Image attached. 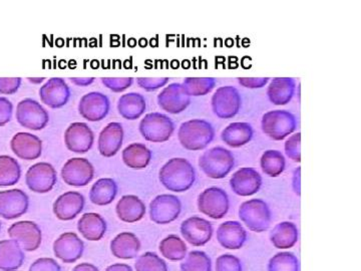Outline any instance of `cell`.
<instances>
[{"label": "cell", "mask_w": 361, "mask_h": 271, "mask_svg": "<svg viewBox=\"0 0 361 271\" xmlns=\"http://www.w3.org/2000/svg\"><path fill=\"white\" fill-rule=\"evenodd\" d=\"M159 179L168 190L180 193L193 186L196 174L193 166L186 159L173 158L161 167Z\"/></svg>", "instance_id": "1"}, {"label": "cell", "mask_w": 361, "mask_h": 271, "mask_svg": "<svg viewBox=\"0 0 361 271\" xmlns=\"http://www.w3.org/2000/svg\"><path fill=\"white\" fill-rule=\"evenodd\" d=\"M215 135V131L210 123L207 121H188L180 125L178 138L180 145L190 151H199L205 149Z\"/></svg>", "instance_id": "2"}, {"label": "cell", "mask_w": 361, "mask_h": 271, "mask_svg": "<svg viewBox=\"0 0 361 271\" xmlns=\"http://www.w3.org/2000/svg\"><path fill=\"white\" fill-rule=\"evenodd\" d=\"M234 156L229 150L215 147L200 157L199 166L208 177L222 179L234 168Z\"/></svg>", "instance_id": "3"}, {"label": "cell", "mask_w": 361, "mask_h": 271, "mask_svg": "<svg viewBox=\"0 0 361 271\" xmlns=\"http://www.w3.org/2000/svg\"><path fill=\"white\" fill-rule=\"evenodd\" d=\"M140 132L147 141H168L174 132V123L169 116L160 113H149L140 123Z\"/></svg>", "instance_id": "4"}, {"label": "cell", "mask_w": 361, "mask_h": 271, "mask_svg": "<svg viewBox=\"0 0 361 271\" xmlns=\"http://www.w3.org/2000/svg\"><path fill=\"white\" fill-rule=\"evenodd\" d=\"M240 219L254 232H263L268 229L271 222L269 207L260 199L246 201L240 206Z\"/></svg>", "instance_id": "5"}, {"label": "cell", "mask_w": 361, "mask_h": 271, "mask_svg": "<svg viewBox=\"0 0 361 271\" xmlns=\"http://www.w3.org/2000/svg\"><path fill=\"white\" fill-rule=\"evenodd\" d=\"M296 129V119L287 111L266 113L262 118V130L271 139L281 141Z\"/></svg>", "instance_id": "6"}, {"label": "cell", "mask_w": 361, "mask_h": 271, "mask_svg": "<svg viewBox=\"0 0 361 271\" xmlns=\"http://www.w3.org/2000/svg\"><path fill=\"white\" fill-rule=\"evenodd\" d=\"M16 120L26 129L40 131L47 127L49 116L39 102L27 97L16 107Z\"/></svg>", "instance_id": "7"}, {"label": "cell", "mask_w": 361, "mask_h": 271, "mask_svg": "<svg viewBox=\"0 0 361 271\" xmlns=\"http://www.w3.org/2000/svg\"><path fill=\"white\" fill-rule=\"evenodd\" d=\"M58 176L51 164L39 162L28 169L25 175V183L30 191L44 194L51 191L56 184Z\"/></svg>", "instance_id": "8"}, {"label": "cell", "mask_w": 361, "mask_h": 271, "mask_svg": "<svg viewBox=\"0 0 361 271\" xmlns=\"http://www.w3.org/2000/svg\"><path fill=\"white\" fill-rule=\"evenodd\" d=\"M198 209L213 219L224 217L229 209V198L224 190L218 187H211L199 195Z\"/></svg>", "instance_id": "9"}, {"label": "cell", "mask_w": 361, "mask_h": 271, "mask_svg": "<svg viewBox=\"0 0 361 271\" xmlns=\"http://www.w3.org/2000/svg\"><path fill=\"white\" fill-rule=\"evenodd\" d=\"M182 204L175 195L157 196L149 204V218L157 224H169L179 217Z\"/></svg>", "instance_id": "10"}, {"label": "cell", "mask_w": 361, "mask_h": 271, "mask_svg": "<svg viewBox=\"0 0 361 271\" xmlns=\"http://www.w3.org/2000/svg\"><path fill=\"white\" fill-rule=\"evenodd\" d=\"M8 236L16 240L23 251H37L42 246V233L39 226L33 221H20L8 228Z\"/></svg>", "instance_id": "11"}, {"label": "cell", "mask_w": 361, "mask_h": 271, "mask_svg": "<svg viewBox=\"0 0 361 271\" xmlns=\"http://www.w3.org/2000/svg\"><path fill=\"white\" fill-rule=\"evenodd\" d=\"M94 176V166L85 158L70 159L61 169V178L70 186H87Z\"/></svg>", "instance_id": "12"}, {"label": "cell", "mask_w": 361, "mask_h": 271, "mask_svg": "<svg viewBox=\"0 0 361 271\" xmlns=\"http://www.w3.org/2000/svg\"><path fill=\"white\" fill-rule=\"evenodd\" d=\"M30 198L20 189L0 191V216L6 220L20 218L27 212Z\"/></svg>", "instance_id": "13"}, {"label": "cell", "mask_w": 361, "mask_h": 271, "mask_svg": "<svg viewBox=\"0 0 361 271\" xmlns=\"http://www.w3.org/2000/svg\"><path fill=\"white\" fill-rule=\"evenodd\" d=\"M110 108L109 97L99 92L85 95L78 104L80 116L90 122H99L103 120L110 112Z\"/></svg>", "instance_id": "14"}, {"label": "cell", "mask_w": 361, "mask_h": 271, "mask_svg": "<svg viewBox=\"0 0 361 271\" xmlns=\"http://www.w3.org/2000/svg\"><path fill=\"white\" fill-rule=\"evenodd\" d=\"M241 107V97L233 87H222L212 97L214 114L221 119H230L237 115Z\"/></svg>", "instance_id": "15"}, {"label": "cell", "mask_w": 361, "mask_h": 271, "mask_svg": "<svg viewBox=\"0 0 361 271\" xmlns=\"http://www.w3.org/2000/svg\"><path fill=\"white\" fill-rule=\"evenodd\" d=\"M158 103L164 111L177 115L186 110L191 103V97L188 96L182 84L174 83L161 90L158 96Z\"/></svg>", "instance_id": "16"}, {"label": "cell", "mask_w": 361, "mask_h": 271, "mask_svg": "<svg viewBox=\"0 0 361 271\" xmlns=\"http://www.w3.org/2000/svg\"><path fill=\"white\" fill-rule=\"evenodd\" d=\"M94 141V133L87 124L73 123L66 130V146L73 153H87L92 148Z\"/></svg>", "instance_id": "17"}, {"label": "cell", "mask_w": 361, "mask_h": 271, "mask_svg": "<svg viewBox=\"0 0 361 271\" xmlns=\"http://www.w3.org/2000/svg\"><path fill=\"white\" fill-rule=\"evenodd\" d=\"M84 251V241L73 232L63 233L54 243V255L65 263H77Z\"/></svg>", "instance_id": "18"}, {"label": "cell", "mask_w": 361, "mask_h": 271, "mask_svg": "<svg viewBox=\"0 0 361 271\" xmlns=\"http://www.w3.org/2000/svg\"><path fill=\"white\" fill-rule=\"evenodd\" d=\"M180 233L185 240L193 246H203L210 241L213 235V226L203 218L190 217L180 224Z\"/></svg>", "instance_id": "19"}, {"label": "cell", "mask_w": 361, "mask_h": 271, "mask_svg": "<svg viewBox=\"0 0 361 271\" xmlns=\"http://www.w3.org/2000/svg\"><path fill=\"white\" fill-rule=\"evenodd\" d=\"M39 97L42 103L49 108H63L70 100L71 90L63 78H54L40 88Z\"/></svg>", "instance_id": "20"}, {"label": "cell", "mask_w": 361, "mask_h": 271, "mask_svg": "<svg viewBox=\"0 0 361 271\" xmlns=\"http://www.w3.org/2000/svg\"><path fill=\"white\" fill-rule=\"evenodd\" d=\"M85 197L80 192L68 191L61 195L54 203V213L59 220L70 221L84 210Z\"/></svg>", "instance_id": "21"}, {"label": "cell", "mask_w": 361, "mask_h": 271, "mask_svg": "<svg viewBox=\"0 0 361 271\" xmlns=\"http://www.w3.org/2000/svg\"><path fill=\"white\" fill-rule=\"evenodd\" d=\"M11 148L18 158L32 161L42 156V142L37 136L20 132L13 136Z\"/></svg>", "instance_id": "22"}, {"label": "cell", "mask_w": 361, "mask_h": 271, "mask_svg": "<svg viewBox=\"0 0 361 271\" xmlns=\"http://www.w3.org/2000/svg\"><path fill=\"white\" fill-rule=\"evenodd\" d=\"M262 184V178L253 168H241L233 174L230 185L233 191L240 196H251L257 193Z\"/></svg>", "instance_id": "23"}, {"label": "cell", "mask_w": 361, "mask_h": 271, "mask_svg": "<svg viewBox=\"0 0 361 271\" xmlns=\"http://www.w3.org/2000/svg\"><path fill=\"white\" fill-rule=\"evenodd\" d=\"M123 140L122 124L113 122L106 125L99 137V151L102 156L111 158L121 150Z\"/></svg>", "instance_id": "24"}, {"label": "cell", "mask_w": 361, "mask_h": 271, "mask_svg": "<svg viewBox=\"0 0 361 271\" xmlns=\"http://www.w3.org/2000/svg\"><path fill=\"white\" fill-rule=\"evenodd\" d=\"M25 260V252L16 240L6 239L0 241V270H20Z\"/></svg>", "instance_id": "25"}, {"label": "cell", "mask_w": 361, "mask_h": 271, "mask_svg": "<svg viewBox=\"0 0 361 271\" xmlns=\"http://www.w3.org/2000/svg\"><path fill=\"white\" fill-rule=\"evenodd\" d=\"M118 217L123 222L135 223L142 220L146 214V205L135 195H125L116 206Z\"/></svg>", "instance_id": "26"}, {"label": "cell", "mask_w": 361, "mask_h": 271, "mask_svg": "<svg viewBox=\"0 0 361 271\" xmlns=\"http://www.w3.org/2000/svg\"><path fill=\"white\" fill-rule=\"evenodd\" d=\"M218 241L228 249H239L245 243V229L237 221H227L219 226L217 232Z\"/></svg>", "instance_id": "27"}, {"label": "cell", "mask_w": 361, "mask_h": 271, "mask_svg": "<svg viewBox=\"0 0 361 271\" xmlns=\"http://www.w3.org/2000/svg\"><path fill=\"white\" fill-rule=\"evenodd\" d=\"M140 249H141V242L134 233H120L111 242V253L116 258L133 259L137 258Z\"/></svg>", "instance_id": "28"}, {"label": "cell", "mask_w": 361, "mask_h": 271, "mask_svg": "<svg viewBox=\"0 0 361 271\" xmlns=\"http://www.w3.org/2000/svg\"><path fill=\"white\" fill-rule=\"evenodd\" d=\"M78 229L85 239L99 241L106 232V220L97 213H85L78 222Z\"/></svg>", "instance_id": "29"}, {"label": "cell", "mask_w": 361, "mask_h": 271, "mask_svg": "<svg viewBox=\"0 0 361 271\" xmlns=\"http://www.w3.org/2000/svg\"><path fill=\"white\" fill-rule=\"evenodd\" d=\"M295 80L293 78H274L268 87V97L271 103L277 106L288 104L295 92Z\"/></svg>", "instance_id": "30"}, {"label": "cell", "mask_w": 361, "mask_h": 271, "mask_svg": "<svg viewBox=\"0 0 361 271\" xmlns=\"http://www.w3.org/2000/svg\"><path fill=\"white\" fill-rule=\"evenodd\" d=\"M118 194V184L111 178L99 179L92 185L90 191V200L94 205L106 206L115 200Z\"/></svg>", "instance_id": "31"}, {"label": "cell", "mask_w": 361, "mask_h": 271, "mask_svg": "<svg viewBox=\"0 0 361 271\" xmlns=\"http://www.w3.org/2000/svg\"><path fill=\"white\" fill-rule=\"evenodd\" d=\"M118 110L126 120H137L146 111V100L141 94L129 92L118 100Z\"/></svg>", "instance_id": "32"}, {"label": "cell", "mask_w": 361, "mask_h": 271, "mask_svg": "<svg viewBox=\"0 0 361 271\" xmlns=\"http://www.w3.org/2000/svg\"><path fill=\"white\" fill-rule=\"evenodd\" d=\"M221 137L228 146L239 148L250 142L253 129L248 123H232L223 131Z\"/></svg>", "instance_id": "33"}, {"label": "cell", "mask_w": 361, "mask_h": 271, "mask_svg": "<svg viewBox=\"0 0 361 271\" xmlns=\"http://www.w3.org/2000/svg\"><path fill=\"white\" fill-rule=\"evenodd\" d=\"M270 239L277 248H291L298 240V229L292 222L279 223L271 232Z\"/></svg>", "instance_id": "34"}, {"label": "cell", "mask_w": 361, "mask_h": 271, "mask_svg": "<svg viewBox=\"0 0 361 271\" xmlns=\"http://www.w3.org/2000/svg\"><path fill=\"white\" fill-rule=\"evenodd\" d=\"M152 152L145 145L134 143L123 151V161L132 169H144L149 165Z\"/></svg>", "instance_id": "35"}, {"label": "cell", "mask_w": 361, "mask_h": 271, "mask_svg": "<svg viewBox=\"0 0 361 271\" xmlns=\"http://www.w3.org/2000/svg\"><path fill=\"white\" fill-rule=\"evenodd\" d=\"M20 165L11 156H0V187L13 186L20 179Z\"/></svg>", "instance_id": "36"}, {"label": "cell", "mask_w": 361, "mask_h": 271, "mask_svg": "<svg viewBox=\"0 0 361 271\" xmlns=\"http://www.w3.org/2000/svg\"><path fill=\"white\" fill-rule=\"evenodd\" d=\"M160 251L164 258L171 261L183 260L187 255V246L185 242L177 235H169L161 240Z\"/></svg>", "instance_id": "37"}, {"label": "cell", "mask_w": 361, "mask_h": 271, "mask_svg": "<svg viewBox=\"0 0 361 271\" xmlns=\"http://www.w3.org/2000/svg\"><path fill=\"white\" fill-rule=\"evenodd\" d=\"M261 168L270 177H277L284 171V156L276 150H268L261 157Z\"/></svg>", "instance_id": "38"}, {"label": "cell", "mask_w": 361, "mask_h": 271, "mask_svg": "<svg viewBox=\"0 0 361 271\" xmlns=\"http://www.w3.org/2000/svg\"><path fill=\"white\" fill-rule=\"evenodd\" d=\"M182 85L189 97L205 96L215 87L216 80L211 78H189Z\"/></svg>", "instance_id": "39"}, {"label": "cell", "mask_w": 361, "mask_h": 271, "mask_svg": "<svg viewBox=\"0 0 361 271\" xmlns=\"http://www.w3.org/2000/svg\"><path fill=\"white\" fill-rule=\"evenodd\" d=\"M180 263V271H211V259L203 251L190 252Z\"/></svg>", "instance_id": "40"}, {"label": "cell", "mask_w": 361, "mask_h": 271, "mask_svg": "<svg viewBox=\"0 0 361 271\" xmlns=\"http://www.w3.org/2000/svg\"><path fill=\"white\" fill-rule=\"evenodd\" d=\"M137 271H168L167 263L153 252H146L135 261Z\"/></svg>", "instance_id": "41"}, {"label": "cell", "mask_w": 361, "mask_h": 271, "mask_svg": "<svg viewBox=\"0 0 361 271\" xmlns=\"http://www.w3.org/2000/svg\"><path fill=\"white\" fill-rule=\"evenodd\" d=\"M269 271H299L298 259L294 256L293 253L284 252V253H278L274 258H271Z\"/></svg>", "instance_id": "42"}, {"label": "cell", "mask_w": 361, "mask_h": 271, "mask_svg": "<svg viewBox=\"0 0 361 271\" xmlns=\"http://www.w3.org/2000/svg\"><path fill=\"white\" fill-rule=\"evenodd\" d=\"M301 134L297 133V134L291 136L289 140H287L286 144H285V152L286 155L289 158L292 159L294 162L301 161Z\"/></svg>", "instance_id": "43"}, {"label": "cell", "mask_w": 361, "mask_h": 271, "mask_svg": "<svg viewBox=\"0 0 361 271\" xmlns=\"http://www.w3.org/2000/svg\"><path fill=\"white\" fill-rule=\"evenodd\" d=\"M217 271H242L241 263L238 258L231 254H224L217 259L216 263Z\"/></svg>", "instance_id": "44"}, {"label": "cell", "mask_w": 361, "mask_h": 271, "mask_svg": "<svg viewBox=\"0 0 361 271\" xmlns=\"http://www.w3.org/2000/svg\"><path fill=\"white\" fill-rule=\"evenodd\" d=\"M134 80L130 78H102V83L104 85H106L108 89L113 90L115 92H123L127 89H129L130 85H132Z\"/></svg>", "instance_id": "45"}, {"label": "cell", "mask_w": 361, "mask_h": 271, "mask_svg": "<svg viewBox=\"0 0 361 271\" xmlns=\"http://www.w3.org/2000/svg\"><path fill=\"white\" fill-rule=\"evenodd\" d=\"M28 271H61V267L54 258H44L35 260Z\"/></svg>", "instance_id": "46"}, {"label": "cell", "mask_w": 361, "mask_h": 271, "mask_svg": "<svg viewBox=\"0 0 361 271\" xmlns=\"http://www.w3.org/2000/svg\"><path fill=\"white\" fill-rule=\"evenodd\" d=\"M21 78H0V94L13 95L20 89Z\"/></svg>", "instance_id": "47"}, {"label": "cell", "mask_w": 361, "mask_h": 271, "mask_svg": "<svg viewBox=\"0 0 361 271\" xmlns=\"http://www.w3.org/2000/svg\"><path fill=\"white\" fill-rule=\"evenodd\" d=\"M13 103L6 97H0V127L6 125L13 116Z\"/></svg>", "instance_id": "48"}, {"label": "cell", "mask_w": 361, "mask_h": 271, "mask_svg": "<svg viewBox=\"0 0 361 271\" xmlns=\"http://www.w3.org/2000/svg\"><path fill=\"white\" fill-rule=\"evenodd\" d=\"M169 82L168 78H137V83L142 89L152 92L164 87Z\"/></svg>", "instance_id": "49"}, {"label": "cell", "mask_w": 361, "mask_h": 271, "mask_svg": "<svg viewBox=\"0 0 361 271\" xmlns=\"http://www.w3.org/2000/svg\"><path fill=\"white\" fill-rule=\"evenodd\" d=\"M239 83L244 87L249 88V89H257V88L264 87L267 84V78H239Z\"/></svg>", "instance_id": "50"}, {"label": "cell", "mask_w": 361, "mask_h": 271, "mask_svg": "<svg viewBox=\"0 0 361 271\" xmlns=\"http://www.w3.org/2000/svg\"><path fill=\"white\" fill-rule=\"evenodd\" d=\"M104 271H133V268L125 263H116V265L108 266Z\"/></svg>", "instance_id": "51"}, {"label": "cell", "mask_w": 361, "mask_h": 271, "mask_svg": "<svg viewBox=\"0 0 361 271\" xmlns=\"http://www.w3.org/2000/svg\"><path fill=\"white\" fill-rule=\"evenodd\" d=\"M71 82L73 84L78 85V87H87L94 82V78H71Z\"/></svg>", "instance_id": "52"}, {"label": "cell", "mask_w": 361, "mask_h": 271, "mask_svg": "<svg viewBox=\"0 0 361 271\" xmlns=\"http://www.w3.org/2000/svg\"><path fill=\"white\" fill-rule=\"evenodd\" d=\"M73 271H99V268L94 265H90V263H80V265H78L73 268Z\"/></svg>", "instance_id": "53"}, {"label": "cell", "mask_w": 361, "mask_h": 271, "mask_svg": "<svg viewBox=\"0 0 361 271\" xmlns=\"http://www.w3.org/2000/svg\"><path fill=\"white\" fill-rule=\"evenodd\" d=\"M28 80H30V82H32V83H35V84H37V83L44 82V78H37V80H35V78H28Z\"/></svg>", "instance_id": "54"}, {"label": "cell", "mask_w": 361, "mask_h": 271, "mask_svg": "<svg viewBox=\"0 0 361 271\" xmlns=\"http://www.w3.org/2000/svg\"><path fill=\"white\" fill-rule=\"evenodd\" d=\"M0 230H1V222H0Z\"/></svg>", "instance_id": "55"}]
</instances>
